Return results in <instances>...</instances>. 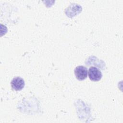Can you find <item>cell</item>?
Instances as JSON below:
<instances>
[{
  "instance_id": "obj_1",
  "label": "cell",
  "mask_w": 123,
  "mask_h": 123,
  "mask_svg": "<svg viewBox=\"0 0 123 123\" xmlns=\"http://www.w3.org/2000/svg\"><path fill=\"white\" fill-rule=\"evenodd\" d=\"M89 79L94 82L98 81L102 77V73L101 71L97 67L91 66L89 68L88 72Z\"/></svg>"
},
{
  "instance_id": "obj_2",
  "label": "cell",
  "mask_w": 123,
  "mask_h": 123,
  "mask_svg": "<svg viewBox=\"0 0 123 123\" xmlns=\"http://www.w3.org/2000/svg\"><path fill=\"white\" fill-rule=\"evenodd\" d=\"M74 74L78 80H83L87 76V69L83 66H78L74 69Z\"/></svg>"
},
{
  "instance_id": "obj_3",
  "label": "cell",
  "mask_w": 123,
  "mask_h": 123,
  "mask_svg": "<svg viewBox=\"0 0 123 123\" xmlns=\"http://www.w3.org/2000/svg\"><path fill=\"white\" fill-rule=\"evenodd\" d=\"M12 87L16 91L22 90L25 86V81L20 77H16L12 79L11 83Z\"/></svg>"
}]
</instances>
